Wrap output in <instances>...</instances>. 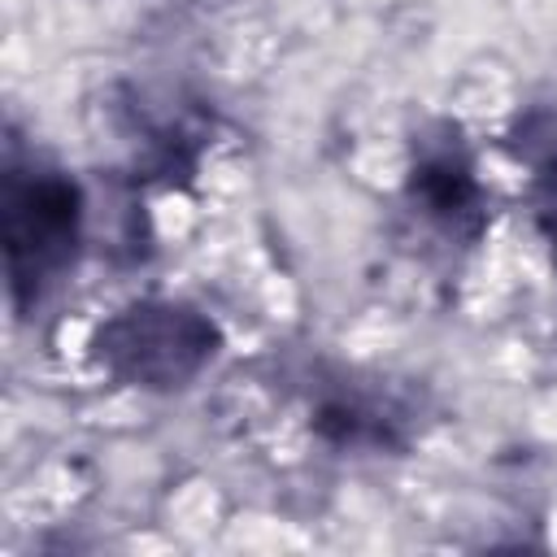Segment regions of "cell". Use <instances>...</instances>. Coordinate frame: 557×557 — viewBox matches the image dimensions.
Listing matches in <instances>:
<instances>
[{
    "instance_id": "cell-1",
    "label": "cell",
    "mask_w": 557,
    "mask_h": 557,
    "mask_svg": "<svg viewBox=\"0 0 557 557\" xmlns=\"http://www.w3.org/2000/svg\"><path fill=\"white\" fill-rule=\"evenodd\" d=\"M87 248V191L48 148L4 126L0 161V252L17 322H30L78 270Z\"/></svg>"
},
{
    "instance_id": "cell-2",
    "label": "cell",
    "mask_w": 557,
    "mask_h": 557,
    "mask_svg": "<svg viewBox=\"0 0 557 557\" xmlns=\"http://www.w3.org/2000/svg\"><path fill=\"white\" fill-rule=\"evenodd\" d=\"M226 348L209 309L183 296H135L104 313L87 335V361L113 387L144 396L187 392Z\"/></svg>"
},
{
    "instance_id": "cell-3",
    "label": "cell",
    "mask_w": 557,
    "mask_h": 557,
    "mask_svg": "<svg viewBox=\"0 0 557 557\" xmlns=\"http://www.w3.org/2000/svg\"><path fill=\"white\" fill-rule=\"evenodd\" d=\"M405 218L444 252L470 257L492 231V187L479 174V152L457 117H422L405 144L400 174Z\"/></svg>"
},
{
    "instance_id": "cell-4",
    "label": "cell",
    "mask_w": 557,
    "mask_h": 557,
    "mask_svg": "<svg viewBox=\"0 0 557 557\" xmlns=\"http://www.w3.org/2000/svg\"><path fill=\"white\" fill-rule=\"evenodd\" d=\"M422 396L361 370L322 374L309 387V431L335 453L352 457H400L422 440Z\"/></svg>"
},
{
    "instance_id": "cell-5",
    "label": "cell",
    "mask_w": 557,
    "mask_h": 557,
    "mask_svg": "<svg viewBox=\"0 0 557 557\" xmlns=\"http://www.w3.org/2000/svg\"><path fill=\"white\" fill-rule=\"evenodd\" d=\"M122 135L131 139V183L135 187H187L209 148V126L187 104L152 109L144 96L126 104Z\"/></svg>"
},
{
    "instance_id": "cell-6",
    "label": "cell",
    "mask_w": 557,
    "mask_h": 557,
    "mask_svg": "<svg viewBox=\"0 0 557 557\" xmlns=\"http://www.w3.org/2000/svg\"><path fill=\"white\" fill-rule=\"evenodd\" d=\"M500 152L522 170V209L557 270V96L518 104L500 131Z\"/></svg>"
}]
</instances>
